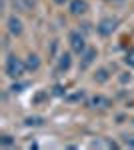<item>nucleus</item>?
<instances>
[{
    "mask_svg": "<svg viewBox=\"0 0 134 150\" xmlns=\"http://www.w3.org/2000/svg\"><path fill=\"white\" fill-rule=\"evenodd\" d=\"M56 4H64V2H66V0H54Z\"/></svg>",
    "mask_w": 134,
    "mask_h": 150,
    "instance_id": "19",
    "label": "nucleus"
},
{
    "mask_svg": "<svg viewBox=\"0 0 134 150\" xmlns=\"http://www.w3.org/2000/svg\"><path fill=\"white\" fill-rule=\"evenodd\" d=\"M70 64H72V60H70V54H68V52L60 54V58H58V70L66 72V70L70 68Z\"/></svg>",
    "mask_w": 134,
    "mask_h": 150,
    "instance_id": "7",
    "label": "nucleus"
},
{
    "mask_svg": "<svg viewBox=\"0 0 134 150\" xmlns=\"http://www.w3.org/2000/svg\"><path fill=\"white\" fill-rule=\"evenodd\" d=\"M0 144H2V146H12L14 140H12L10 136H2V138H0Z\"/></svg>",
    "mask_w": 134,
    "mask_h": 150,
    "instance_id": "13",
    "label": "nucleus"
},
{
    "mask_svg": "<svg viewBox=\"0 0 134 150\" xmlns=\"http://www.w3.org/2000/svg\"><path fill=\"white\" fill-rule=\"evenodd\" d=\"M70 46L76 54H82L86 50V42H84V34H80V30H72L70 32Z\"/></svg>",
    "mask_w": 134,
    "mask_h": 150,
    "instance_id": "3",
    "label": "nucleus"
},
{
    "mask_svg": "<svg viewBox=\"0 0 134 150\" xmlns=\"http://www.w3.org/2000/svg\"><path fill=\"white\" fill-rule=\"evenodd\" d=\"M116 28H118V20L116 18H102L98 22V26H96V30H98L100 36H110Z\"/></svg>",
    "mask_w": 134,
    "mask_h": 150,
    "instance_id": "2",
    "label": "nucleus"
},
{
    "mask_svg": "<svg viewBox=\"0 0 134 150\" xmlns=\"http://www.w3.org/2000/svg\"><path fill=\"white\" fill-rule=\"evenodd\" d=\"M108 78H110V74H108V70H106V68H100L96 74H94V80L98 82V84H104Z\"/></svg>",
    "mask_w": 134,
    "mask_h": 150,
    "instance_id": "10",
    "label": "nucleus"
},
{
    "mask_svg": "<svg viewBox=\"0 0 134 150\" xmlns=\"http://www.w3.org/2000/svg\"><path fill=\"white\" fill-rule=\"evenodd\" d=\"M82 98H84V92H82V90H80V92H76L74 96H70V100H82Z\"/></svg>",
    "mask_w": 134,
    "mask_h": 150,
    "instance_id": "15",
    "label": "nucleus"
},
{
    "mask_svg": "<svg viewBox=\"0 0 134 150\" xmlns=\"http://www.w3.org/2000/svg\"><path fill=\"white\" fill-rule=\"evenodd\" d=\"M90 104H92V106H98V108H108V106H112L110 100H108L106 96H100V94H98V96H94V98L90 100Z\"/></svg>",
    "mask_w": 134,
    "mask_h": 150,
    "instance_id": "8",
    "label": "nucleus"
},
{
    "mask_svg": "<svg viewBox=\"0 0 134 150\" xmlns=\"http://www.w3.org/2000/svg\"><path fill=\"white\" fill-rule=\"evenodd\" d=\"M86 10H88V2L86 0H72L70 2V12L74 16H80V14H84Z\"/></svg>",
    "mask_w": 134,
    "mask_h": 150,
    "instance_id": "6",
    "label": "nucleus"
},
{
    "mask_svg": "<svg viewBox=\"0 0 134 150\" xmlns=\"http://www.w3.org/2000/svg\"><path fill=\"white\" fill-rule=\"evenodd\" d=\"M42 122H44V120H42L40 116H28V118H26V124H28V126H40Z\"/></svg>",
    "mask_w": 134,
    "mask_h": 150,
    "instance_id": "11",
    "label": "nucleus"
},
{
    "mask_svg": "<svg viewBox=\"0 0 134 150\" xmlns=\"http://www.w3.org/2000/svg\"><path fill=\"white\" fill-rule=\"evenodd\" d=\"M22 88H24V84H14V86H12L10 90H12V92H20Z\"/></svg>",
    "mask_w": 134,
    "mask_h": 150,
    "instance_id": "17",
    "label": "nucleus"
},
{
    "mask_svg": "<svg viewBox=\"0 0 134 150\" xmlns=\"http://www.w3.org/2000/svg\"><path fill=\"white\" fill-rule=\"evenodd\" d=\"M124 62H126L128 66H132V68H134V48H130V50L126 52V56H124Z\"/></svg>",
    "mask_w": 134,
    "mask_h": 150,
    "instance_id": "12",
    "label": "nucleus"
},
{
    "mask_svg": "<svg viewBox=\"0 0 134 150\" xmlns=\"http://www.w3.org/2000/svg\"><path fill=\"white\" fill-rule=\"evenodd\" d=\"M82 30H84V32H90V24L84 22V24H82Z\"/></svg>",
    "mask_w": 134,
    "mask_h": 150,
    "instance_id": "18",
    "label": "nucleus"
},
{
    "mask_svg": "<svg viewBox=\"0 0 134 150\" xmlns=\"http://www.w3.org/2000/svg\"><path fill=\"white\" fill-rule=\"evenodd\" d=\"M40 68V58L36 56V54H30L28 56V60H26V70H38Z\"/></svg>",
    "mask_w": 134,
    "mask_h": 150,
    "instance_id": "9",
    "label": "nucleus"
},
{
    "mask_svg": "<svg viewBox=\"0 0 134 150\" xmlns=\"http://www.w3.org/2000/svg\"><path fill=\"white\" fill-rule=\"evenodd\" d=\"M8 32H10L12 36L22 34V22H20L18 16H10V18H8Z\"/></svg>",
    "mask_w": 134,
    "mask_h": 150,
    "instance_id": "5",
    "label": "nucleus"
},
{
    "mask_svg": "<svg viewBox=\"0 0 134 150\" xmlns=\"http://www.w3.org/2000/svg\"><path fill=\"white\" fill-rule=\"evenodd\" d=\"M24 70H26V62H22L18 56H10L6 58V74L10 76V78H20L24 74Z\"/></svg>",
    "mask_w": 134,
    "mask_h": 150,
    "instance_id": "1",
    "label": "nucleus"
},
{
    "mask_svg": "<svg viewBox=\"0 0 134 150\" xmlns=\"http://www.w3.org/2000/svg\"><path fill=\"white\" fill-rule=\"evenodd\" d=\"M122 138H124V142H126L128 146H134V136H128V134H126V136H122Z\"/></svg>",
    "mask_w": 134,
    "mask_h": 150,
    "instance_id": "14",
    "label": "nucleus"
},
{
    "mask_svg": "<svg viewBox=\"0 0 134 150\" xmlns=\"http://www.w3.org/2000/svg\"><path fill=\"white\" fill-rule=\"evenodd\" d=\"M98 56V52H96V48H86L84 52H82V60H80V70H86L94 62V58Z\"/></svg>",
    "mask_w": 134,
    "mask_h": 150,
    "instance_id": "4",
    "label": "nucleus"
},
{
    "mask_svg": "<svg viewBox=\"0 0 134 150\" xmlns=\"http://www.w3.org/2000/svg\"><path fill=\"white\" fill-rule=\"evenodd\" d=\"M54 94L56 96H62V94H64V88H62V86H54Z\"/></svg>",
    "mask_w": 134,
    "mask_h": 150,
    "instance_id": "16",
    "label": "nucleus"
}]
</instances>
